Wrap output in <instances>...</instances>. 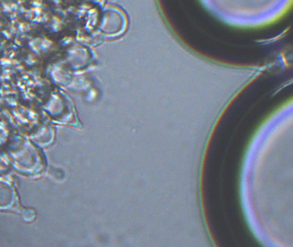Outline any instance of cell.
Listing matches in <instances>:
<instances>
[{"instance_id":"cell-1","label":"cell","mask_w":293,"mask_h":247,"mask_svg":"<svg viewBox=\"0 0 293 247\" xmlns=\"http://www.w3.org/2000/svg\"><path fill=\"white\" fill-rule=\"evenodd\" d=\"M23 217L25 221H32L34 218V211H32L31 209H25L23 212L22 213Z\"/></svg>"}]
</instances>
